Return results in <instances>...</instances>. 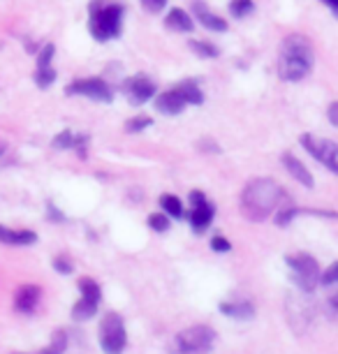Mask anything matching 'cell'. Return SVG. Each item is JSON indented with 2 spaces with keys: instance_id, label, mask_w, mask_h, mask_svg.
Masks as SVG:
<instances>
[{
  "instance_id": "cell-32",
  "label": "cell",
  "mask_w": 338,
  "mask_h": 354,
  "mask_svg": "<svg viewBox=\"0 0 338 354\" xmlns=\"http://www.w3.org/2000/svg\"><path fill=\"white\" fill-rule=\"evenodd\" d=\"M49 218H51V220H56V223H61V220H65V216L56 209L54 204H49Z\"/></svg>"
},
{
  "instance_id": "cell-10",
  "label": "cell",
  "mask_w": 338,
  "mask_h": 354,
  "mask_svg": "<svg viewBox=\"0 0 338 354\" xmlns=\"http://www.w3.org/2000/svg\"><path fill=\"white\" fill-rule=\"evenodd\" d=\"M216 218V206L209 202V197L202 190L190 192V227L195 234L209 230V225Z\"/></svg>"
},
{
  "instance_id": "cell-22",
  "label": "cell",
  "mask_w": 338,
  "mask_h": 354,
  "mask_svg": "<svg viewBox=\"0 0 338 354\" xmlns=\"http://www.w3.org/2000/svg\"><path fill=\"white\" fill-rule=\"evenodd\" d=\"M56 82V70L54 68H37L35 72V84L39 88H49Z\"/></svg>"
},
{
  "instance_id": "cell-33",
  "label": "cell",
  "mask_w": 338,
  "mask_h": 354,
  "mask_svg": "<svg viewBox=\"0 0 338 354\" xmlns=\"http://www.w3.org/2000/svg\"><path fill=\"white\" fill-rule=\"evenodd\" d=\"M324 3H327V5H329V8H331V10H334V12L338 10V0H324Z\"/></svg>"
},
{
  "instance_id": "cell-1",
  "label": "cell",
  "mask_w": 338,
  "mask_h": 354,
  "mask_svg": "<svg viewBox=\"0 0 338 354\" xmlns=\"http://www.w3.org/2000/svg\"><path fill=\"white\" fill-rule=\"evenodd\" d=\"M285 197V190L274 178H253L241 192V211L253 223H264Z\"/></svg>"
},
{
  "instance_id": "cell-21",
  "label": "cell",
  "mask_w": 338,
  "mask_h": 354,
  "mask_svg": "<svg viewBox=\"0 0 338 354\" xmlns=\"http://www.w3.org/2000/svg\"><path fill=\"white\" fill-rule=\"evenodd\" d=\"M253 10H255L253 0H232L229 3V12L234 19H246L253 15Z\"/></svg>"
},
{
  "instance_id": "cell-30",
  "label": "cell",
  "mask_w": 338,
  "mask_h": 354,
  "mask_svg": "<svg viewBox=\"0 0 338 354\" xmlns=\"http://www.w3.org/2000/svg\"><path fill=\"white\" fill-rule=\"evenodd\" d=\"M142 5L147 8L149 12H160V10H165V5H167V0H142Z\"/></svg>"
},
{
  "instance_id": "cell-6",
  "label": "cell",
  "mask_w": 338,
  "mask_h": 354,
  "mask_svg": "<svg viewBox=\"0 0 338 354\" xmlns=\"http://www.w3.org/2000/svg\"><path fill=\"white\" fill-rule=\"evenodd\" d=\"M285 264L292 271V283L299 287L301 292H315V287L320 285V264L313 255L308 252H297V255L285 257Z\"/></svg>"
},
{
  "instance_id": "cell-20",
  "label": "cell",
  "mask_w": 338,
  "mask_h": 354,
  "mask_svg": "<svg viewBox=\"0 0 338 354\" xmlns=\"http://www.w3.org/2000/svg\"><path fill=\"white\" fill-rule=\"evenodd\" d=\"M160 209H162L165 216L183 218V204L176 195H162L160 197Z\"/></svg>"
},
{
  "instance_id": "cell-14",
  "label": "cell",
  "mask_w": 338,
  "mask_h": 354,
  "mask_svg": "<svg viewBox=\"0 0 338 354\" xmlns=\"http://www.w3.org/2000/svg\"><path fill=\"white\" fill-rule=\"evenodd\" d=\"M37 241V234L30 230H12V227L0 225V243L8 245H32Z\"/></svg>"
},
{
  "instance_id": "cell-26",
  "label": "cell",
  "mask_w": 338,
  "mask_h": 354,
  "mask_svg": "<svg viewBox=\"0 0 338 354\" xmlns=\"http://www.w3.org/2000/svg\"><path fill=\"white\" fill-rule=\"evenodd\" d=\"M336 280H338V264L334 262L327 271L320 273V285L322 287H331V285H336Z\"/></svg>"
},
{
  "instance_id": "cell-5",
  "label": "cell",
  "mask_w": 338,
  "mask_h": 354,
  "mask_svg": "<svg viewBox=\"0 0 338 354\" xmlns=\"http://www.w3.org/2000/svg\"><path fill=\"white\" fill-rule=\"evenodd\" d=\"M202 102H204V93L200 91V86L195 82H183L176 88L160 93L156 100V109L165 113V116H176L188 104H202Z\"/></svg>"
},
{
  "instance_id": "cell-2",
  "label": "cell",
  "mask_w": 338,
  "mask_h": 354,
  "mask_svg": "<svg viewBox=\"0 0 338 354\" xmlns=\"http://www.w3.org/2000/svg\"><path fill=\"white\" fill-rule=\"evenodd\" d=\"M313 44L306 35H290L283 39L278 56V75L283 82H301L313 70Z\"/></svg>"
},
{
  "instance_id": "cell-4",
  "label": "cell",
  "mask_w": 338,
  "mask_h": 354,
  "mask_svg": "<svg viewBox=\"0 0 338 354\" xmlns=\"http://www.w3.org/2000/svg\"><path fill=\"white\" fill-rule=\"evenodd\" d=\"M218 333L209 324H195L178 331L169 345V354H209L214 350Z\"/></svg>"
},
{
  "instance_id": "cell-19",
  "label": "cell",
  "mask_w": 338,
  "mask_h": 354,
  "mask_svg": "<svg viewBox=\"0 0 338 354\" xmlns=\"http://www.w3.org/2000/svg\"><path fill=\"white\" fill-rule=\"evenodd\" d=\"M68 343H70L68 331L58 329V331H54V336H51L49 345H46L42 352H35V354H63L65 350H68Z\"/></svg>"
},
{
  "instance_id": "cell-11",
  "label": "cell",
  "mask_w": 338,
  "mask_h": 354,
  "mask_svg": "<svg viewBox=\"0 0 338 354\" xmlns=\"http://www.w3.org/2000/svg\"><path fill=\"white\" fill-rule=\"evenodd\" d=\"M65 93H68V95L91 97V100H95V102H111V97H114V91L109 88V84L97 77L77 79V82H72L68 88H65Z\"/></svg>"
},
{
  "instance_id": "cell-7",
  "label": "cell",
  "mask_w": 338,
  "mask_h": 354,
  "mask_svg": "<svg viewBox=\"0 0 338 354\" xmlns=\"http://www.w3.org/2000/svg\"><path fill=\"white\" fill-rule=\"evenodd\" d=\"M97 338H100V347L104 354H123L125 347H128V331H125L123 317L118 313H107L100 319Z\"/></svg>"
},
{
  "instance_id": "cell-8",
  "label": "cell",
  "mask_w": 338,
  "mask_h": 354,
  "mask_svg": "<svg viewBox=\"0 0 338 354\" xmlns=\"http://www.w3.org/2000/svg\"><path fill=\"white\" fill-rule=\"evenodd\" d=\"M79 292H82V299H79L75 304V308H72V319H75V322H86V319H91L97 313V308H100L102 290H100V285H97V280L86 276V278H79Z\"/></svg>"
},
{
  "instance_id": "cell-24",
  "label": "cell",
  "mask_w": 338,
  "mask_h": 354,
  "mask_svg": "<svg viewBox=\"0 0 338 354\" xmlns=\"http://www.w3.org/2000/svg\"><path fill=\"white\" fill-rule=\"evenodd\" d=\"M149 227L158 234L167 232L169 230V216H165V213H153V216H149Z\"/></svg>"
},
{
  "instance_id": "cell-18",
  "label": "cell",
  "mask_w": 338,
  "mask_h": 354,
  "mask_svg": "<svg viewBox=\"0 0 338 354\" xmlns=\"http://www.w3.org/2000/svg\"><path fill=\"white\" fill-rule=\"evenodd\" d=\"M195 12H197V19H200V21L207 26V28L216 30V32L227 30V21H225L223 17H216L214 12H209L202 3H195Z\"/></svg>"
},
{
  "instance_id": "cell-28",
  "label": "cell",
  "mask_w": 338,
  "mask_h": 354,
  "mask_svg": "<svg viewBox=\"0 0 338 354\" xmlns=\"http://www.w3.org/2000/svg\"><path fill=\"white\" fill-rule=\"evenodd\" d=\"M211 250H216V252H229L232 250V243L225 236H214V239H211Z\"/></svg>"
},
{
  "instance_id": "cell-25",
  "label": "cell",
  "mask_w": 338,
  "mask_h": 354,
  "mask_svg": "<svg viewBox=\"0 0 338 354\" xmlns=\"http://www.w3.org/2000/svg\"><path fill=\"white\" fill-rule=\"evenodd\" d=\"M153 125V121H151L149 116H137V118H130L128 123H125V130L128 132H142Z\"/></svg>"
},
{
  "instance_id": "cell-27",
  "label": "cell",
  "mask_w": 338,
  "mask_h": 354,
  "mask_svg": "<svg viewBox=\"0 0 338 354\" xmlns=\"http://www.w3.org/2000/svg\"><path fill=\"white\" fill-rule=\"evenodd\" d=\"M299 213H301L299 209H283V211L276 216V225H278V227H288L297 216H299Z\"/></svg>"
},
{
  "instance_id": "cell-23",
  "label": "cell",
  "mask_w": 338,
  "mask_h": 354,
  "mask_svg": "<svg viewBox=\"0 0 338 354\" xmlns=\"http://www.w3.org/2000/svg\"><path fill=\"white\" fill-rule=\"evenodd\" d=\"M190 46H192V51L195 53H200V56H204V58H216L218 53V46L216 44H209V42H200V39H195V42H190Z\"/></svg>"
},
{
  "instance_id": "cell-3",
  "label": "cell",
  "mask_w": 338,
  "mask_h": 354,
  "mask_svg": "<svg viewBox=\"0 0 338 354\" xmlns=\"http://www.w3.org/2000/svg\"><path fill=\"white\" fill-rule=\"evenodd\" d=\"M123 28V5L107 3V0H91L88 30L97 42H109L121 35Z\"/></svg>"
},
{
  "instance_id": "cell-17",
  "label": "cell",
  "mask_w": 338,
  "mask_h": 354,
  "mask_svg": "<svg viewBox=\"0 0 338 354\" xmlns=\"http://www.w3.org/2000/svg\"><path fill=\"white\" fill-rule=\"evenodd\" d=\"M165 26L174 32H190L192 30V19L185 10L181 8H171L165 17Z\"/></svg>"
},
{
  "instance_id": "cell-31",
  "label": "cell",
  "mask_w": 338,
  "mask_h": 354,
  "mask_svg": "<svg viewBox=\"0 0 338 354\" xmlns=\"http://www.w3.org/2000/svg\"><path fill=\"white\" fill-rule=\"evenodd\" d=\"M329 123L338 125V102H331V106H329Z\"/></svg>"
},
{
  "instance_id": "cell-16",
  "label": "cell",
  "mask_w": 338,
  "mask_h": 354,
  "mask_svg": "<svg viewBox=\"0 0 338 354\" xmlns=\"http://www.w3.org/2000/svg\"><path fill=\"white\" fill-rule=\"evenodd\" d=\"M220 313L232 319H238V322H248L255 317V306L250 301H223Z\"/></svg>"
},
{
  "instance_id": "cell-12",
  "label": "cell",
  "mask_w": 338,
  "mask_h": 354,
  "mask_svg": "<svg viewBox=\"0 0 338 354\" xmlns=\"http://www.w3.org/2000/svg\"><path fill=\"white\" fill-rule=\"evenodd\" d=\"M121 91H123V95L128 97L130 104H144L156 95V84L151 82L147 75H137V77L125 79Z\"/></svg>"
},
{
  "instance_id": "cell-13",
  "label": "cell",
  "mask_w": 338,
  "mask_h": 354,
  "mask_svg": "<svg viewBox=\"0 0 338 354\" xmlns=\"http://www.w3.org/2000/svg\"><path fill=\"white\" fill-rule=\"evenodd\" d=\"M39 299H42V290L37 285H21L15 294V310L24 313V315H30L37 308Z\"/></svg>"
},
{
  "instance_id": "cell-15",
  "label": "cell",
  "mask_w": 338,
  "mask_h": 354,
  "mask_svg": "<svg viewBox=\"0 0 338 354\" xmlns=\"http://www.w3.org/2000/svg\"><path fill=\"white\" fill-rule=\"evenodd\" d=\"M281 162L285 165V169L290 171V176H294L297 181L303 183L306 188H313V185H315L313 176H310V171L301 165V160H297V158L292 156V153H283V156H281Z\"/></svg>"
},
{
  "instance_id": "cell-9",
  "label": "cell",
  "mask_w": 338,
  "mask_h": 354,
  "mask_svg": "<svg viewBox=\"0 0 338 354\" xmlns=\"http://www.w3.org/2000/svg\"><path fill=\"white\" fill-rule=\"evenodd\" d=\"M301 146L313 156L317 162H322L331 174H338V146L331 139L315 137V135H301Z\"/></svg>"
},
{
  "instance_id": "cell-29",
  "label": "cell",
  "mask_w": 338,
  "mask_h": 354,
  "mask_svg": "<svg viewBox=\"0 0 338 354\" xmlns=\"http://www.w3.org/2000/svg\"><path fill=\"white\" fill-rule=\"evenodd\" d=\"M54 269L58 273H63V276H68V273H72V262L68 257H56L54 259Z\"/></svg>"
},
{
  "instance_id": "cell-34",
  "label": "cell",
  "mask_w": 338,
  "mask_h": 354,
  "mask_svg": "<svg viewBox=\"0 0 338 354\" xmlns=\"http://www.w3.org/2000/svg\"><path fill=\"white\" fill-rule=\"evenodd\" d=\"M5 151H8V146H5V142H0V158L5 156Z\"/></svg>"
}]
</instances>
